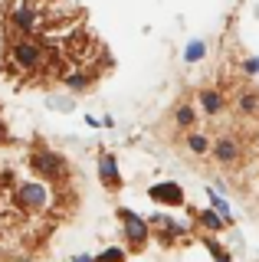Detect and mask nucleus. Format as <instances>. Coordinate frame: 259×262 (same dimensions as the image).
Returning a JSON list of instances; mask_svg holds the SVG:
<instances>
[{"instance_id":"f257e3e1","label":"nucleus","mask_w":259,"mask_h":262,"mask_svg":"<svg viewBox=\"0 0 259 262\" xmlns=\"http://www.w3.org/2000/svg\"><path fill=\"white\" fill-rule=\"evenodd\" d=\"M27 164H30V170L36 174V180H43V184L66 187L69 180H72L69 158H66V154H59V151H53V147H46V144H39V141L30 147Z\"/></svg>"},{"instance_id":"f03ea898","label":"nucleus","mask_w":259,"mask_h":262,"mask_svg":"<svg viewBox=\"0 0 259 262\" xmlns=\"http://www.w3.org/2000/svg\"><path fill=\"white\" fill-rule=\"evenodd\" d=\"M7 66L20 76H39L46 62V43H39L36 36H10L7 39Z\"/></svg>"},{"instance_id":"7ed1b4c3","label":"nucleus","mask_w":259,"mask_h":262,"mask_svg":"<svg viewBox=\"0 0 259 262\" xmlns=\"http://www.w3.org/2000/svg\"><path fill=\"white\" fill-rule=\"evenodd\" d=\"M39 20H43V4L39 0H17L7 13V33L10 36H36Z\"/></svg>"},{"instance_id":"20e7f679","label":"nucleus","mask_w":259,"mask_h":262,"mask_svg":"<svg viewBox=\"0 0 259 262\" xmlns=\"http://www.w3.org/2000/svg\"><path fill=\"white\" fill-rule=\"evenodd\" d=\"M115 216H118V223H121V236H125V252H128V256L148 249V243H151L148 220L138 216V213L128 210V207H115Z\"/></svg>"},{"instance_id":"39448f33","label":"nucleus","mask_w":259,"mask_h":262,"mask_svg":"<svg viewBox=\"0 0 259 262\" xmlns=\"http://www.w3.org/2000/svg\"><path fill=\"white\" fill-rule=\"evenodd\" d=\"M10 203L17 207L20 213H43L50 207V190H46L43 180H17L13 184V193H10Z\"/></svg>"},{"instance_id":"423d86ee","label":"nucleus","mask_w":259,"mask_h":262,"mask_svg":"<svg viewBox=\"0 0 259 262\" xmlns=\"http://www.w3.org/2000/svg\"><path fill=\"white\" fill-rule=\"evenodd\" d=\"M210 158H213L220 167H240L243 161H246V144H243V138L236 131H223V135L213 138V144H210Z\"/></svg>"},{"instance_id":"0eeeda50","label":"nucleus","mask_w":259,"mask_h":262,"mask_svg":"<svg viewBox=\"0 0 259 262\" xmlns=\"http://www.w3.org/2000/svg\"><path fill=\"white\" fill-rule=\"evenodd\" d=\"M148 229H151V239H155L158 246H174L181 243L184 236H187V226H181L174 216H167V213H151L148 216Z\"/></svg>"},{"instance_id":"6e6552de","label":"nucleus","mask_w":259,"mask_h":262,"mask_svg":"<svg viewBox=\"0 0 259 262\" xmlns=\"http://www.w3.org/2000/svg\"><path fill=\"white\" fill-rule=\"evenodd\" d=\"M148 200L161 203V207H184L187 203V196H184V187L174 184V180H161V184H151L148 187Z\"/></svg>"},{"instance_id":"1a4fd4ad","label":"nucleus","mask_w":259,"mask_h":262,"mask_svg":"<svg viewBox=\"0 0 259 262\" xmlns=\"http://www.w3.org/2000/svg\"><path fill=\"white\" fill-rule=\"evenodd\" d=\"M99 79H102V76H99V69L85 62V66H72V69L66 72V76H62V85H66L69 92L82 95V92H89V89H92Z\"/></svg>"},{"instance_id":"9d476101","label":"nucleus","mask_w":259,"mask_h":262,"mask_svg":"<svg viewBox=\"0 0 259 262\" xmlns=\"http://www.w3.org/2000/svg\"><path fill=\"white\" fill-rule=\"evenodd\" d=\"M99 180L109 193H118L125 187V177H121V167H118V158L112 151H102L99 154Z\"/></svg>"},{"instance_id":"9b49d317","label":"nucleus","mask_w":259,"mask_h":262,"mask_svg":"<svg viewBox=\"0 0 259 262\" xmlns=\"http://www.w3.org/2000/svg\"><path fill=\"white\" fill-rule=\"evenodd\" d=\"M193 108H197V115L217 118V115H223V108H226V95L220 92V89H213V85H204V89L197 92V102H193Z\"/></svg>"},{"instance_id":"f8f14e48","label":"nucleus","mask_w":259,"mask_h":262,"mask_svg":"<svg viewBox=\"0 0 259 262\" xmlns=\"http://www.w3.org/2000/svg\"><path fill=\"white\" fill-rule=\"evenodd\" d=\"M190 220H193V226H197L200 233H220V229H226L223 216L213 207H190Z\"/></svg>"},{"instance_id":"ddd939ff","label":"nucleus","mask_w":259,"mask_h":262,"mask_svg":"<svg viewBox=\"0 0 259 262\" xmlns=\"http://www.w3.org/2000/svg\"><path fill=\"white\" fill-rule=\"evenodd\" d=\"M210 144H213V138H210L207 131H197V128L184 131V147H187L193 158H207V154H210Z\"/></svg>"},{"instance_id":"4468645a","label":"nucleus","mask_w":259,"mask_h":262,"mask_svg":"<svg viewBox=\"0 0 259 262\" xmlns=\"http://www.w3.org/2000/svg\"><path fill=\"white\" fill-rule=\"evenodd\" d=\"M171 121H174V128H181V131L197 128V108H193L190 102H177L174 112H171Z\"/></svg>"},{"instance_id":"2eb2a0df","label":"nucleus","mask_w":259,"mask_h":262,"mask_svg":"<svg viewBox=\"0 0 259 262\" xmlns=\"http://www.w3.org/2000/svg\"><path fill=\"white\" fill-rule=\"evenodd\" d=\"M236 115L240 118H259V92L256 89H246V92L236 95Z\"/></svg>"},{"instance_id":"dca6fc26","label":"nucleus","mask_w":259,"mask_h":262,"mask_svg":"<svg viewBox=\"0 0 259 262\" xmlns=\"http://www.w3.org/2000/svg\"><path fill=\"white\" fill-rule=\"evenodd\" d=\"M200 243L210 249V256H213V262H233V256H230V249L226 246H220L213 239V236H207V233H200Z\"/></svg>"},{"instance_id":"f3484780","label":"nucleus","mask_w":259,"mask_h":262,"mask_svg":"<svg viewBox=\"0 0 259 262\" xmlns=\"http://www.w3.org/2000/svg\"><path fill=\"white\" fill-rule=\"evenodd\" d=\"M95 262H128V252H125V246H109V249H102L95 256Z\"/></svg>"},{"instance_id":"a211bd4d","label":"nucleus","mask_w":259,"mask_h":262,"mask_svg":"<svg viewBox=\"0 0 259 262\" xmlns=\"http://www.w3.org/2000/svg\"><path fill=\"white\" fill-rule=\"evenodd\" d=\"M207 200H210V207H213V210L223 216V223L230 226V223H233V213H230V207H226V200H220V196H217V193H210V190H207Z\"/></svg>"},{"instance_id":"6ab92c4d","label":"nucleus","mask_w":259,"mask_h":262,"mask_svg":"<svg viewBox=\"0 0 259 262\" xmlns=\"http://www.w3.org/2000/svg\"><path fill=\"white\" fill-rule=\"evenodd\" d=\"M204 53H207V43H204V39H193V43L187 46V56H184V59L197 62V59H204Z\"/></svg>"},{"instance_id":"aec40b11","label":"nucleus","mask_w":259,"mask_h":262,"mask_svg":"<svg viewBox=\"0 0 259 262\" xmlns=\"http://www.w3.org/2000/svg\"><path fill=\"white\" fill-rule=\"evenodd\" d=\"M10 141H13V138H10V128H7V121L0 118V147H7Z\"/></svg>"},{"instance_id":"412c9836","label":"nucleus","mask_w":259,"mask_h":262,"mask_svg":"<svg viewBox=\"0 0 259 262\" xmlns=\"http://www.w3.org/2000/svg\"><path fill=\"white\" fill-rule=\"evenodd\" d=\"M246 72H249V76H253V72H259V59H249V62H246Z\"/></svg>"},{"instance_id":"4be33fe9","label":"nucleus","mask_w":259,"mask_h":262,"mask_svg":"<svg viewBox=\"0 0 259 262\" xmlns=\"http://www.w3.org/2000/svg\"><path fill=\"white\" fill-rule=\"evenodd\" d=\"M72 262H95V256H79V259H72Z\"/></svg>"},{"instance_id":"5701e85b","label":"nucleus","mask_w":259,"mask_h":262,"mask_svg":"<svg viewBox=\"0 0 259 262\" xmlns=\"http://www.w3.org/2000/svg\"><path fill=\"white\" fill-rule=\"evenodd\" d=\"M253 144H256V151H259V131H256V138H253Z\"/></svg>"},{"instance_id":"b1692460","label":"nucleus","mask_w":259,"mask_h":262,"mask_svg":"<svg viewBox=\"0 0 259 262\" xmlns=\"http://www.w3.org/2000/svg\"><path fill=\"white\" fill-rule=\"evenodd\" d=\"M20 262H33V259H20Z\"/></svg>"}]
</instances>
